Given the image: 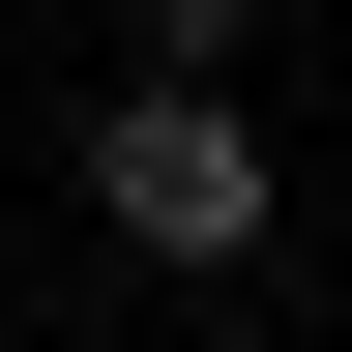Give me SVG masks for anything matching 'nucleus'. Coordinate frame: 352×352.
<instances>
[{
  "instance_id": "nucleus-1",
  "label": "nucleus",
  "mask_w": 352,
  "mask_h": 352,
  "mask_svg": "<svg viewBox=\"0 0 352 352\" xmlns=\"http://www.w3.org/2000/svg\"><path fill=\"white\" fill-rule=\"evenodd\" d=\"M88 235L118 264H264V118L206 59H118V118H88Z\"/></svg>"
},
{
  "instance_id": "nucleus-2",
  "label": "nucleus",
  "mask_w": 352,
  "mask_h": 352,
  "mask_svg": "<svg viewBox=\"0 0 352 352\" xmlns=\"http://www.w3.org/2000/svg\"><path fill=\"white\" fill-rule=\"evenodd\" d=\"M235 30L264 0H118V59H206V88H235Z\"/></svg>"
}]
</instances>
